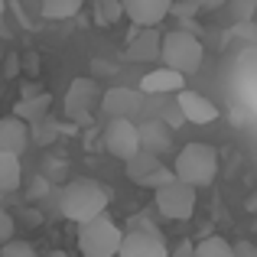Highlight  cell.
Returning a JSON list of instances; mask_svg holds the SVG:
<instances>
[{"label": "cell", "instance_id": "cell-5", "mask_svg": "<svg viewBox=\"0 0 257 257\" xmlns=\"http://www.w3.org/2000/svg\"><path fill=\"white\" fill-rule=\"evenodd\" d=\"M104 91L98 88L94 78H75L65 91V114H69L75 124H88L91 120V111L101 104Z\"/></svg>", "mask_w": 257, "mask_h": 257}, {"label": "cell", "instance_id": "cell-27", "mask_svg": "<svg viewBox=\"0 0 257 257\" xmlns=\"http://www.w3.org/2000/svg\"><path fill=\"white\" fill-rule=\"evenodd\" d=\"M127 231H147V234H160V228L153 225L150 218H134V221H131V228H127Z\"/></svg>", "mask_w": 257, "mask_h": 257}, {"label": "cell", "instance_id": "cell-6", "mask_svg": "<svg viewBox=\"0 0 257 257\" xmlns=\"http://www.w3.org/2000/svg\"><path fill=\"white\" fill-rule=\"evenodd\" d=\"M101 147L117 160H134L140 153V127L134 120H107Z\"/></svg>", "mask_w": 257, "mask_h": 257}, {"label": "cell", "instance_id": "cell-18", "mask_svg": "<svg viewBox=\"0 0 257 257\" xmlns=\"http://www.w3.org/2000/svg\"><path fill=\"white\" fill-rule=\"evenodd\" d=\"M160 170H163L160 157H153V153H147V150H140L134 160H127V179H134L137 186H144V182Z\"/></svg>", "mask_w": 257, "mask_h": 257}, {"label": "cell", "instance_id": "cell-22", "mask_svg": "<svg viewBox=\"0 0 257 257\" xmlns=\"http://www.w3.org/2000/svg\"><path fill=\"white\" fill-rule=\"evenodd\" d=\"M94 17H98V23H117L124 17V4L120 0H94Z\"/></svg>", "mask_w": 257, "mask_h": 257}, {"label": "cell", "instance_id": "cell-20", "mask_svg": "<svg viewBox=\"0 0 257 257\" xmlns=\"http://www.w3.org/2000/svg\"><path fill=\"white\" fill-rule=\"evenodd\" d=\"M82 7H85V0H43L39 10H43L46 20H69V17H75Z\"/></svg>", "mask_w": 257, "mask_h": 257}, {"label": "cell", "instance_id": "cell-24", "mask_svg": "<svg viewBox=\"0 0 257 257\" xmlns=\"http://www.w3.org/2000/svg\"><path fill=\"white\" fill-rule=\"evenodd\" d=\"M30 134H33V144H52V140L59 137V124L52 117H46V120H39V124H33Z\"/></svg>", "mask_w": 257, "mask_h": 257}, {"label": "cell", "instance_id": "cell-28", "mask_svg": "<svg viewBox=\"0 0 257 257\" xmlns=\"http://www.w3.org/2000/svg\"><path fill=\"white\" fill-rule=\"evenodd\" d=\"M234 257H257L254 241H238V244H234Z\"/></svg>", "mask_w": 257, "mask_h": 257}, {"label": "cell", "instance_id": "cell-25", "mask_svg": "<svg viewBox=\"0 0 257 257\" xmlns=\"http://www.w3.org/2000/svg\"><path fill=\"white\" fill-rule=\"evenodd\" d=\"M0 257H39V254H36V247H33L30 241L13 238L10 244H4V247H0Z\"/></svg>", "mask_w": 257, "mask_h": 257}, {"label": "cell", "instance_id": "cell-7", "mask_svg": "<svg viewBox=\"0 0 257 257\" xmlns=\"http://www.w3.org/2000/svg\"><path fill=\"white\" fill-rule=\"evenodd\" d=\"M157 212L163 218H173V221H182V218H192L195 212V189L186 186V182H170L157 192Z\"/></svg>", "mask_w": 257, "mask_h": 257}, {"label": "cell", "instance_id": "cell-11", "mask_svg": "<svg viewBox=\"0 0 257 257\" xmlns=\"http://www.w3.org/2000/svg\"><path fill=\"white\" fill-rule=\"evenodd\" d=\"M140 91H144L147 98L179 94V91H186V75H179V72H173V69H153L140 78Z\"/></svg>", "mask_w": 257, "mask_h": 257}, {"label": "cell", "instance_id": "cell-16", "mask_svg": "<svg viewBox=\"0 0 257 257\" xmlns=\"http://www.w3.org/2000/svg\"><path fill=\"white\" fill-rule=\"evenodd\" d=\"M49 104H52V98L46 91H39V94H33V98H20L17 101V117L23 120V124H39V120H46L49 117Z\"/></svg>", "mask_w": 257, "mask_h": 257}, {"label": "cell", "instance_id": "cell-35", "mask_svg": "<svg viewBox=\"0 0 257 257\" xmlns=\"http://www.w3.org/2000/svg\"><path fill=\"white\" fill-rule=\"evenodd\" d=\"M4 13H7V0H0V33H7V26H4Z\"/></svg>", "mask_w": 257, "mask_h": 257}, {"label": "cell", "instance_id": "cell-23", "mask_svg": "<svg viewBox=\"0 0 257 257\" xmlns=\"http://www.w3.org/2000/svg\"><path fill=\"white\" fill-rule=\"evenodd\" d=\"M228 10H231L234 23H251L257 17V0H225Z\"/></svg>", "mask_w": 257, "mask_h": 257}, {"label": "cell", "instance_id": "cell-36", "mask_svg": "<svg viewBox=\"0 0 257 257\" xmlns=\"http://www.w3.org/2000/svg\"><path fill=\"white\" fill-rule=\"evenodd\" d=\"M254 231H257V218H254Z\"/></svg>", "mask_w": 257, "mask_h": 257}, {"label": "cell", "instance_id": "cell-30", "mask_svg": "<svg viewBox=\"0 0 257 257\" xmlns=\"http://www.w3.org/2000/svg\"><path fill=\"white\" fill-rule=\"evenodd\" d=\"M170 257H195V244H189V241H182L179 247L170 254Z\"/></svg>", "mask_w": 257, "mask_h": 257}, {"label": "cell", "instance_id": "cell-31", "mask_svg": "<svg viewBox=\"0 0 257 257\" xmlns=\"http://www.w3.org/2000/svg\"><path fill=\"white\" fill-rule=\"evenodd\" d=\"M238 33H241L244 39H254V36H257V33H254V23H238Z\"/></svg>", "mask_w": 257, "mask_h": 257}, {"label": "cell", "instance_id": "cell-10", "mask_svg": "<svg viewBox=\"0 0 257 257\" xmlns=\"http://www.w3.org/2000/svg\"><path fill=\"white\" fill-rule=\"evenodd\" d=\"M160 52H163V33L160 30H140L134 26L131 36H127V59L131 62H157Z\"/></svg>", "mask_w": 257, "mask_h": 257}, {"label": "cell", "instance_id": "cell-29", "mask_svg": "<svg viewBox=\"0 0 257 257\" xmlns=\"http://www.w3.org/2000/svg\"><path fill=\"white\" fill-rule=\"evenodd\" d=\"M186 4H192L195 10H218L225 0H186Z\"/></svg>", "mask_w": 257, "mask_h": 257}, {"label": "cell", "instance_id": "cell-26", "mask_svg": "<svg viewBox=\"0 0 257 257\" xmlns=\"http://www.w3.org/2000/svg\"><path fill=\"white\" fill-rule=\"evenodd\" d=\"M13 238H17V221H13V215L0 205V247L10 244Z\"/></svg>", "mask_w": 257, "mask_h": 257}, {"label": "cell", "instance_id": "cell-3", "mask_svg": "<svg viewBox=\"0 0 257 257\" xmlns=\"http://www.w3.org/2000/svg\"><path fill=\"white\" fill-rule=\"evenodd\" d=\"M202 59H205V49H202L199 36L182 30L163 33V52H160L163 69H173L179 75H192V72L202 69Z\"/></svg>", "mask_w": 257, "mask_h": 257}, {"label": "cell", "instance_id": "cell-37", "mask_svg": "<svg viewBox=\"0 0 257 257\" xmlns=\"http://www.w3.org/2000/svg\"><path fill=\"white\" fill-rule=\"evenodd\" d=\"M254 251H257V241H254Z\"/></svg>", "mask_w": 257, "mask_h": 257}, {"label": "cell", "instance_id": "cell-14", "mask_svg": "<svg viewBox=\"0 0 257 257\" xmlns=\"http://www.w3.org/2000/svg\"><path fill=\"white\" fill-rule=\"evenodd\" d=\"M176 101H179V111L189 124H212L218 117V107L212 104V98H205L199 91H179Z\"/></svg>", "mask_w": 257, "mask_h": 257}, {"label": "cell", "instance_id": "cell-17", "mask_svg": "<svg viewBox=\"0 0 257 257\" xmlns=\"http://www.w3.org/2000/svg\"><path fill=\"white\" fill-rule=\"evenodd\" d=\"M144 111H153L150 117H157V120H163L170 131H176V127L182 124V111H179V101L173 98V94H166V98H153V101H147V107Z\"/></svg>", "mask_w": 257, "mask_h": 257}, {"label": "cell", "instance_id": "cell-21", "mask_svg": "<svg viewBox=\"0 0 257 257\" xmlns=\"http://www.w3.org/2000/svg\"><path fill=\"white\" fill-rule=\"evenodd\" d=\"M195 257H234V244H228L225 238L212 234V238L195 244Z\"/></svg>", "mask_w": 257, "mask_h": 257}, {"label": "cell", "instance_id": "cell-34", "mask_svg": "<svg viewBox=\"0 0 257 257\" xmlns=\"http://www.w3.org/2000/svg\"><path fill=\"white\" fill-rule=\"evenodd\" d=\"M46 192V179H36L33 182V195H43Z\"/></svg>", "mask_w": 257, "mask_h": 257}, {"label": "cell", "instance_id": "cell-4", "mask_svg": "<svg viewBox=\"0 0 257 257\" xmlns=\"http://www.w3.org/2000/svg\"><path fill=\"white\" fill-rule=\"evenodd\" d=\"M120 244H124V231L104 215L78 228V251H82V257H117Z\"/></svg>", "mask_w": 257, "mask_h": 257}, {"label": "cell", "instance_id": "cell-2", "mask_svg": "<svg viewBox=\"0 0 257 257\" xmlns=\"http://www.w3.org/2000/svg\"><path fill=\"white\" fill-rule=\"evenodd\" d=\"M173 173H176L179 182H186V186H192V189L208 186V182L218 176V153L208 144H186L179 150V157H176V163H173Z\"/></svg>", "mask_w": 257, "mask_h": 257}, {"label": "cell", "instance_id": "cell-32", "mask_svg": "<svg viewBox=\"0 0 257 257\" xmlns=\"http://www.w3.org/2000/svg\"><path fill=\"white\" fill-rule=\"evenodd\" d=\"M244 208H247V212H251V215H257V192H251V195H247Z\"/></svg>", "mask_w": 257, "mask_h": 257}, {"label": "cell", "instance_id": "cell-19", "mask_svg": "<svg viewBox=\"0 0 257 257\" xmlns=\"http://www.w3.org/2000/svg\"><path fill=\"white\" fill-rule=\"evenodd\" d=\"M23 182V170H20V157L0 153V192H13Z\"/></svg>", "mask_w": 257, "mask_h": 257}, {"label": "cell", "instance_id": "cell-9", "mask_svg": "<svg viewBox=\"0 0 257 257\" xmlns=\"http://www.w3.org/2000/svg\"><path fill=\"white\" fill-rule=\"evenodd\" d=\"M124 4V17L140 30L160 26L173 13V0H120Z\"/></svg>", "mask_w": 257, "mask_h": 257}, {"label": "cell", "instance_id": "cell-15", "mask_svg": "<svg viewBox=\"0 0 257 257\" xmlns=\"http://www.w3.org/2000/svg\"><path fill=\"white\" fill-rule=\"evenodd\" d=\"M137 127H140V150L153 153V157H163V153L173 147V131L163 124V120L147 117L144 124H137Z\"/></svg>", "mask_w": 257, "mask_h": 257}, {"label": "cell", "instance_id": "cell-1", "mask_svg": "<svg viewBox=\"0 0 257 257\" xmlns=\"http://www.w3.org/2000/svg\"><path fill=\"white\" fill-rule=\"evenodd\" d=\"M107 189L94 179H75L62 189V199H59V208L69 221H75L78 228L88 225V221L101 218L107 208Z\"/></svg>", "mask_w": 257, "mask_h": 257}, {"label": "cell", "instance_id": "cell-8", "mask_svg": "<svg viewBox=\"0 0 257 257\" xmlns=\"http://www.w3.org/2000/svg\"><path fill=\"white\" fill-rule=\"evenodd\" d=\"M101 107L111 120H134L137 114H144L147 107V94L140 88H107Z\"/></svg>", "mask_w": 257, "mask_h": 257}, {"label": "cell", "instance_id": "cell-33", "mask_svg": "<svg viewBox=\"0 0 257 257\" xmlns=\"http://www.w3.org/2000/svg\"><path fill=\"white\" fill-rule=\"evenodd\" d=\"M17 69H20L17 56H10V62H7V75H17Z\"/></svg>", "mask_w": 257, "mask_h": 257}, {"label": "cell", "instance_id": "cell-13", "mask_svg": "<svg viewBox=\"0 0 257 257\" xmlns=\"http://www.w3.org/2000/svg\"><path fill=\"white\" fill-rule=\"evenodd\" d=\"M30 144H33L30 124H23L17 114H13V117H0V153L20 157Z\"/></svg>", "mask_w": 257, "mask_h": 257}, {"label": "cell", "instance_id": "cell-12", "mask_svg": "<svg viewBox=\"0 0 257 257\" xmlns=\"http://www.w3.org/2000/svg\"><path fill=\"white\" fill-rule=\"evenodd\" d=\"M117 257H170L163 234H147V231H127Z\"/></svg>", "mask_w": 257, "mask_h": 257}]
</instances>
